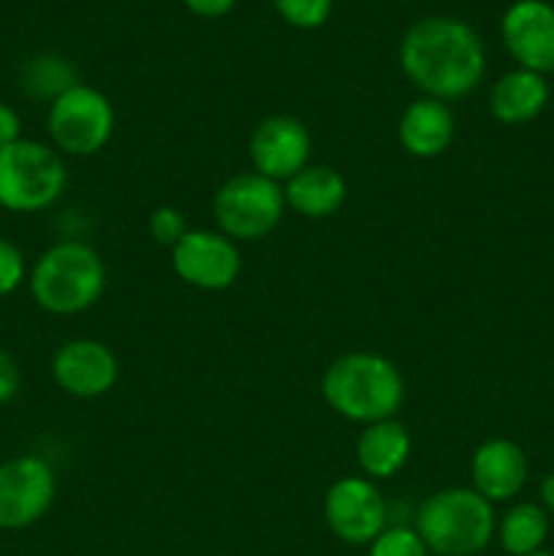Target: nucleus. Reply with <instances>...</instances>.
I'll return each instance as SVG.
<instances>
[{
    "instance_id": "obj_1",
    "label": "nucleus",
    "mask_w": 554,
    "mask_h": 556,
    "mask_svg": "<svg viewBox=\"0 0 554 556\" xmlns=\"http://www.w3.org/2000/svg\"><path fill=\"white\" fill-rule=\"evenodd\" d=\"M400 68L424 96L449 103L481 85L487 49L467 22L424 16L402 36Z\"/></svg>"
},
{
    "instance_id": "obj_2",
    "label": "nucleus",
    "mask_w": 554,
    "mask_h": 556,
    "mask_svg": "<svg viewBox=\"0 0 554 556\" xmlns=\"http://www.w3.org/2000/svg\"><path fill=\"white\" fill-rule=\"evenodd\" d=\"M324 400L337 416L356 424H375L396 418L405 402V380L380 353H345L335 358L324 375Z\"/></svg>"
},
{
    "instance_id": "obj_3",
    "label": "nucleus",
    "mask_w": 554,
    "mask_h": 556,
    "mask_svg": "<svg viewBox=\"0 0 554 556\" xmlns=\"http://www.w3.org/2000/svg\"><path fill=\"white\" fill-rule=\"evenodd\" d=\"M413 530L435 556H476L498 532L494 505L473 486L435 492L418 505Z\"/></svg>"
},
{
    "instance_id": "obj_4",
    "label": "nucleus",
    "mask_w": 554,
    "mask_h": 556,
    "mask_svg": "<svg viewBox=\"0 0 554 556\" xmlns=\"http://www.w3.org/2000/svg\"><path fill=\"white\" fill-rule=\"evenodd\" d=\"M106 291L103 258L85 242L65 239L52 244L30 271V293L52 315H79Z\"/></svg>"
},
{
    "instance_id": "obj_5",
    "label": "nucleus",
    "mask_w": 554,
    "mask_h": 556,
    "mask_svg": "<svg viewBox=\"0 0 554 556\" xmlns=\"http://www.w3.org/2000/svg\"><path fill=\"white\" fill-rule=\"evenodd\" d=\"M63 155L43 141L20 139L0 147V206L20 215L49 210L63 195Z\"/></svg>"
},
{
    "instance_id": "obj_6",
    "label": "nucleus",
    "mask_w": 554,
    "mask_h": 556,
    "mask_svg": "<svg viewBox=\"0 0 554 556\" xmlns=\"http://www.w3.org/2000/svg\"><path fill=\"white\" fill-rule=\"evenodd\" d=\"M286 212L282 185L259 172H242L226 179L212 199L217 228L234 242H255L280 226Z\"/></svg>"
},
{
    "instance_id": "obj_7",
    "label": "nucleus",
    "mask_w": 554,
    "mask_h": 556,
    "mask_svg": "<svg viewBox=\"0 0 554 556\" xmlns=\"http://www.w3.org/2000/svg\"><path fill=\"white\" fill-rule=\"evenodd\" d=\"M47 128L52 136V147L63 155H96L114 134L112 101L96 87L76 81L49 103Z\"/></svg>"
},
{
    "instance_id": "obj_8",
    "label": "nucleus",
    "mask_w": 554,
    "mask_h": 556,
    "mask_svg": "<svg viewBox=\"0 0 554 556\" xmlns=\"http://www.w3.org/2000/svg\"><path fill=\"white\" fill-rule=\"evenodd\" d=\"M58 494V476L33 454L0 465V530H25L47 516Z\"/></svg>"
},
{
    "instance_id": "obj_9",
    "label": "nucleus",
    "mask_w": 554,
    "mask_h": 556,
    "mask_svg": "<svg viewBox=\"0 0 554 556\" xmlns=\"http://www.w3.org/2000/svg\"><path fill=\"white\" fill-rule=\"evenodd\" d=\"M324 516L331 535L351 546H369L389 521V505L369 478L345 476L329 486Z\"/></svg>"
},
{
    "instance_id": "obj_10",
    "label": "nucleus",
    "mask_w": 554,
    "mask_h": 556,
    "mask_svg": "<svg viewBox=\"0 0 554 556\" xmlns=\"http://www.w3.org/2000/svg\"><path fill=\"white\" fill-rule=\"evenodd\" d=\"M172 266L182 282L199 291H226L237 282L242 258L234 239L221 231L190 228L177 248H172Z\"/></svg>"
},
{
    "instance_id": "obj_11",
    "label": "nucleus",
    "mask_w": 554,
    "mask_h": 556,
    "mask_svg": "<svg viewBox=\"0 0 554 556\" xmlns=\"http://www.w3.org/2000/svg\"><path fill=\"white\" fill-rule=\"evenodd\" d=\"M500 36L519 68L546 76L554 71V5L546 0H516L505 9Z\"/></svg>"
},
{
    "instance_id": "obj_12",
    "label": "nucleus",
    "mask_w": 554,
    "mask_h": 556,
    "mask_svg": "<svg viewBox=\"0 0 554 556\" xmlns=\"http://www.w3.org/2000/svg\"><path fill=\"white\" fill-rule=\"evenodd\" d=\"M310 152H313L310 130L288 114H272V117L261 119L250 136L253 172L264 174L275 182H288L293 174L310 166Z\"/></svg>"
},
{
    "instance_id": "obj_13",
    "label": "nucleus",
    "mask_w": 554,
    "mask_h": 556,
    "mask_svg": "<svg viewBox=\"0 0 554 556\" xmlns=\"http://www.w3.org/2000/svg\"><path fill=\"white\" fill-rule=\"evenodd\" d=\"M52 378L65 394L96 400L117 383V358L103 342L79 337V340L63 342L54 351Z\"/></svg>"
},
{
    "instance_id": "obj_14",
    "label": "nucleus",
    "mask_w": 554,
    "mask_h": 556,
    "mask_svg": "<svg viewBox=\"0 0 554 556\" xmlns=\"http://www.w3.org/2000/svg\"><path fill=\"white\" fill-rule=\"evenodd\" d=\"M473 489L489 503H508L527 483V456L514 440L494 438L476 448L470 459Z\"/></svg>"
},
{
    "instance_id": "obj_15",
    "label": "nucleus",
    "mask_w": 554,
    "mask_h": 556,
    "mask_svg": "<svg viewBox=\"0 0 554 556\" xmlns=\"http://www.w3.org/2000/svg\"><path fill=\"white\" fill-rule=\"evenodd\" d=\"M454 130L456 119L449 103L427 96L413 101L402 112L400 125H396L402 150L413 157H424V161L443 155L454 141Z\"/></svg>"
},
{
    "instance_id": "obj_16",
    "label": "nucleus",
    "mask_w": 554,
    "mask_h": 556,
    "mask_svg": "<svg viewBox=\"0 0 554 556\" xmlns=\"http://www.w3.org/2000/svg\"><path fill=\"white\" fill-rule=\"evenodd\" d=\"M411 456V432L396 418L367 424L356 440V465L369 481H389Z\"/></svg>"
},
{
    "instance_id": "obj_17",
    "label": "nucleus",
    "mask_w": 554,
    "mask_h": 556,
    "mask_svg": "<svg viewBox=\"0 0 554 556\" xmlns=\"http://www.w3.org/2000/svg\"><path fill=\"white\" fill-rule=\"evenodd\" d=\"M282 195H286V206H291L302 217L324 220L345 204L348 185L342 174L331 166H304L288 179Z\"/></svg>"
},
{
    "instance_id": "obj_18",
    "label": "nucleus",
    "mask_w": 554,
    "mask_h": 556,
    "mask_svg": "<svg viewBox=\"0 0 554 556\" xmlns=\"http://www.w3.org/2000/svg\"><path fill=\"white\" fill-rule=\"evenodd\" d=\"M549 103V85L541 74L514 68L494 81L489 92V112L505 125H525L536 119Z\"/></svg>"
},
{
    "instance_id": "obj_19",
    "label": "nucleus",
    "mask_w": 554,
    "mask_h": 556,
    "mask_svg": "<svg viewBox=\"0 0 554 556\" xmlns=\"http://www.w3.org/2000/svg\"><path fill=\"white\" fill-rule=\"evenodd\" d=\"M549 538V514L538 503H516L498 521V541L505 554L527 556L541 552Z\"/></svg>"
},
{
    "instance_id": "obj_20",
    "label": "nucleus",
    "mask_w": 554,
    "mask_h": 556,
    "mask_svg": "<svg viewBox=\"0 0 554 556\" xmlns=\"http://www.w3.org/2000/svg\"><path fill=\"white\" fill-rule=\"evenodd\" d=\"M22 81H25V90L33 98H47L52 103L54 98L63 96L68 87L76 85V71L60 54H38L25 65Z\"/></svg>"
},
{
    "instance_id": "obj_21",
    "label": "nucleus",
    "mask_w": 554,
    "mask_h": 556,
    "mask_svg": "<svg viewBox=\"0 0 554 556\" xmlns=\"http://www.w3.org/2000/svg\"><path fill=\"white\" fill-rule=\"evenodd\" d=\"M335 0H275V11L297 30H315L331 16Z\"/></svg>"
},
{
    "instance_id": "obj_22",
    "label": "nucleus",
    "mask_w": 554,
    "mask_h": 556,
    "mask_svg": "<svg viewBox=\"0 0 554 556\" xmlns=\"http://www.w3.org/2000/svg\"><path fill=\"white\" fill-rule=\"evenodd\" d=\"M367 556H432L427 543L421 541L411 527H386L373 543H369Z\"/></svg>"
},
{
    "instance_id": "obj_23",
    "label": "nucleus",
    "mask_w": 554,
    "mask_h": 556,
    "mask_svg": "<svg viewBox=\"0 0 554 556\" xmlns=\"http://www.w3.org/2000/svg\"><path fill=\"white\" fill-rule=\"evenodd\" d=\"M147 231L163 248H177L179 239L190 231L188 220L174 206H158L150 217H147Z\"/></svg>"
},
{
    "instance_id": "obj_24",
    "label": "nucleus",
    "mask_w": 554,
    "mask_h": 556,
    "mask_svg": "<svg viewBox=\"0 0 554 556\" xmlns=\"http://www.w3.org/2000/svg\"><path fill=\"white\" fill-rule=\"evenodd\" d=\"M25 280V255L9 239H0V299L14 293Z\"/></svg>"
},
{
    "instance_id": "obj_25",
    "label": "nucleus",
    "mask_w": 554,
    "mask_h": 556,
    "mask_svg": "<svg viewBox=\"0 0 554 556\" xmlns=\"http://www.w3.org/2000/svg\"><path fill=\"white\" fill-rule=\"evenodd\" d=\"M20 391V367L5 351H0V405L11 402Z\"/></svg>"
},
{
    "instance_id": "obj_26",
    "label": "nucleus",
    "mask_w": 554,
    "mask_h": 556,
    "mask_svg": "<svg viewBox=\"0 0 554 556\" xmlns=\"http://www.w3.org/2000/svg\"><path fill=\"white\" fill-rule=\"evenodd\" d=\"M185 9L196 16H204V20H221L228 11H234L237 0H182Z\"/></svg>"
},
{
    "instance_id": "obj_27",
    "label": "nucleus",
    "mask_w": 554,
    "mask_h": 556,
    "mask_svg": "<svg viewBox=\"0 0 554 556\" xmlns=\"http://www.w3.org/2000/svg\"><path fill=\"white\" fill-rule=\"evenodd\" d=\"M22 139V119L11 106L0 103V147Z\"/></svg>"
},
{
    "instance_id": "obj_28",
    "label": "nucleus",
    "mask_w": 554,
    "mask_h": 556,
    "mask_svg": "<svg viewBox=\"0 0 554 556\" xmlns=\"http://www.w3.org/2000/svg\"><path fill=\"white\" fill-rule=\"evenodd\" d=\"M541 508L546 510V514H554V472L543 478L541 483Z\"/></svg>"
},
{
    "instance_id": "obj_29",
    "label": "nucleus",
    "mask_w": 554,
    "mask_h": 556,
    "mask_svg": "<svg viewBox=\"0 0 554 556\" xmlns=\"http://www.w3.org/2000/svg\"><path fill=\"white\" fill-rule=\"evenodd\" d=\"M527 556H554L552 552H546V548H541V552H536V554H527Z\"/></svg>"
}]
</instances>
